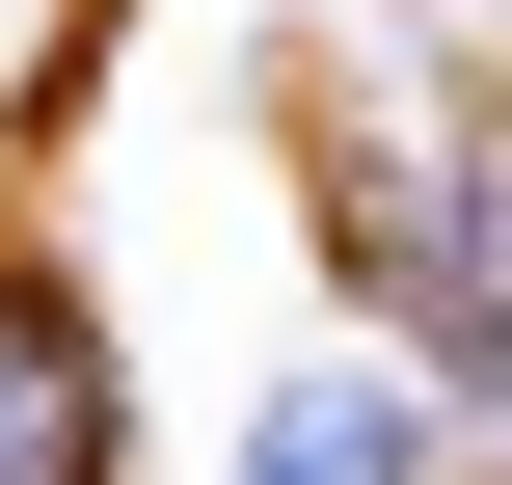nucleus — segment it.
<instances>
[{
    "label": "nucleus",
    "mask_w": 512,
    "mask_h": 485,
    "mask_svg": "<svg viewBox=\"0 0 512 485\" xmlns=\"http://www.w3.org/2000/svg\"><path fill=\"white\" fill-rule=\"evenodd\" d=\"M324 243L378 270V324L432 351V405L512 459V270H486V189H459L432 135H351V162H324Z\"/></svg>",
    "instance_id": "1"
},
{
    "label": "nucleus",
    "mask_w": 512,
    "mask_h": 485,
    "mask_svg": "<svg viewBox=\"0 0 512 485\" xmlns=\"http://www.w3.org/2000/svg\"><path fill=\"white\" fill-rule=\"evenodd\" d=\"M0 485H135V351L54 243H0Z\"/></svg>",
    "instance_id": "2"
},
{
    "label": "nucleus",
    "mask_w": 512,
    "mask_h": 485,
    "mask_svg": "<svg viewBox=\"0 0 512 485\" xmlns=\"http://www.w3.org/2000/svg\"><path fill=\"white\" fill-rule=\"evenodd\" d=\"M405 459H432V405H405V378H297V405L243 432V485H405Z\"/></svg>",
    "instance_id": "3"
}]
</instances>
